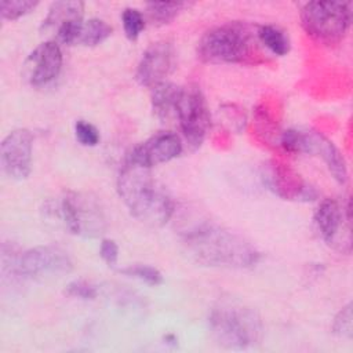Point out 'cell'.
<instances>
[{"mask_svg":"<svg viewBox=\"0 0 353 353\" xmlns=\"http://www.w3.org/2000/svg\"><path fill=\"white\" fill-rule=\"evenodd\" d=\"M259 43L273 55L283 57L290 51V39L284 30L273 25L258 26Z\"/></svg>","mask_w":353,"mask_h":353,"instance_id":"19","label":"cell"},{"mask_svg":"<svg viewBox=\"0 0 353 353\" xmlns=\"http://www.w3.org/2000/svg\"><path fill=\"white\" fill-rule=\"evenodd\" d=\"M314 223L321 239L328 245L350 252V245L342 236L343 232L350 234V230H345V225H350L349 203L343 207L335 199H324L314 212Z\"/></svg>","mask_w":353,"mask_h":353,"instance_id":"12","label":"cell"},{"mask_svg":"<svg viewBox=\"0 0 353 353\" xmlns=\"http://www.w3.org/2000/svg\"><path fill=\"white\" fill-rule=\"evenodd\" d=\"M117 192L131 215L145 225L163 226L174 214L172 197L152 176L150 168L128 159L117 176Z\"/></svg>","mask_w":353,"mask_h":353,"instance_id":"2","label":"cell"},{"mask_svg":"<svg viewBox=\"0 0 353 353\" xmlns=\"http://www.w3.org/2000/svg\"><path fill=\"white\" fill-rule=\"evenodd\" d=\"M183 245L196 262L205 266L244 269L259 261V252L248 240L212 223L189 229L183 236Z\"/></svg>","mask_w":353,"mask_h":353,"instance_id":"1","label":"cell"},{"mask_svg":"<svg viewBox=\"0 0 353 353\" xmlns=\"http://www.w3.org/2000/svg\"><path fill=\"white\" fill-rule=\"evenodd\" d=\"M62 68V51L54 40L39 44L25 59L22 73L33 87H41L58 77Z\"/></svg>","mask_w":353,"mask_h":353,"instance_id":"14","label":"cell"},{"mask_svg":"<svg viewBox=\"0 0 353 353\" xmlns=\"http://www.w3.org/2000/svg\"><path fill=\"white\" fill-rule=\"evenodd\" d=\"M33 135L26 128L11 131L1 142V165L4 172L17 181L26 179L32 171Z\"/></svg>","mask_w":353,"mask_h":353,"instance_id":"11","label":"cell"},{"mask_svg":"<svg viewBox=\"0 0 353 353\" xmlns=\"http://www.w3.org/2000/svg\"><path fill=\"white\" fill-rule=\"evenodd\" d=\"M121 22H123L124 33L130 40L138 39V36L145 28L143 15L137 8H125L121 14Z\"/></svg>","mask_w":353,"mask_h":353,"instance_id":"23","label":"cell"},{"mask_svg":"<svg viewBox=\"0 0 353 353\" xmlns=\"http://www.w3.org/2000/svg\"><path fill=\"white\" fill-rule=\"evenodd\" d=\"M74 134L77 141L84 146H95L99 142V132L97 127L85 120L76 121Z\"/></svg>","mask_w":353,"mask_h":353,"instance_id":"25","label":"cell"},{"mask_svg":"<svg viewBox=\"0 0 353 353\" xmlns=\"http://www.w3.org/2000/svg\"><path fill=\"white\" fill-rule=\"evenodd\" d=\"M182 152L181 138L171 131H159L135 146L128 154V160L152 168L178 157Z\"/></svg>","mask_w":353,"mask_h":353,"instance_id":"15","label":"cell"},{"mask_svg":"<svg viewBox=\"0 0 353 353\" xmlns=\"http://www.w3.org/2000/svg\"><path fill=\"white\" fill-rule=\"evenodd\" d=\"M99 255L101 258L106 262L108 266L114 268L119 259V245L116 244L114 240H109L105 239L101 243V248H99Z\"/></svg>","mask_w":353,"mask_h":353,"instance_id":"27","label":"cell"},{"mask_svg":"<svg viewBox=\"0 0 353 353\" xmlns=\"http://www.w3.org/2000/svg\"><path fill=\"white\" fill-rule=\"evenodd\" d=\"M179 85L163 81L152 88V109L157 119L161 121H170L174 119V110L179 95Z\"/></svg>","mask_w":353,"mask_h":353,"instance_id":"17","label":"cell"},{"mask_svg":"<svg viewBox=\"0 0 353 353\" xmlns=\"http://www.w3.org/2000/svg\"><path fill=\"white\" fill-rule=\"evenodd\" d=\"M37 1L32 0H1L0 12L3 19H18L37 7Z\"/></svg>","mask_w":353,"mask_h":353,"instance_id":"21","label":"cell"},{"mask_svg":"<svg viewBox=\"0 0 353 353\" xmlns=\"http://www.w3.org/2000/svg\"><path fill=\"white\" fill-rule=\"evenodd\" d=\"M83 11H84V4L81 1L76 0H62V1H55L51 4L47 17L43 19V23L40 26L41 33L50 34L55 33L65 25L83 19Z\"/></svg>","mask_w":353,"mask_h":353,"instance_id":"16","label":"cell"},{"mask_svg":"<svg viewBox=\"0 0 353 353\" xmlns=\"http://www.w3.org/2000/svg\"><path fill=\"white\" fill-rule=\"evenodd\" d=\"M69 254L57 245H37L22 252L17 259V274L21 277L61 276L72 270Z\"/></svg>","mask_w":353,"mask_h":353,"instance_id":"9","label":"cell"},{"mask_svg":"<svg viewBox=\"0 0 353 353\" xmlns=\"http://www.w3.org/2000/svg\"><path fill=\"white\" fill-rule=\"evenodd\" d=\"M47 211L76 236L98 237L108 226L101 203L90 193L66 192L59 201L51 203Z\"/></svg>","mask_w":353,"mask_h":353,"instance_id":"5","label":"cell"},{"mask_svg":"<svg viewBox=\"0 0 353 353\" xmlns=\"http://www.w3.org/2000/svg\"><path fill=\"white\" fill-rule=\"evenodd\" d=\"M279 145L290 153H307L321 157L339 183L347 181V168L342 153L323 134L313 130L302 131L291 128L280 135Z\"/></svg>","mask_w":353,"mask_h":353,"instance_id":"7","label":"cell"},{"mask_svg":"<svg viewBox=\"0 0 353 353\" xmlns=\"http://www.w3.org/2000/svg\"><path fill=\"white\" fill-rule=\"evenodd\" d=\"M258 26L243 21H232L207 30L197 44V57L204 63L265 62L261 50Z\"/></svg>","mask_w":353,"mask_h":353,"instance_id":"3","label":"cell"},{"mask_svg":"<svg viewBox=\"0 0 353 353\" xmlns=\"http://www.w3.org/2000/svg\"><path fill=\"white\" fill-rule=\"evenodd\" d=\"M352 21L350 3L309 1L301 10V23L313 39L325 43H339Z\"/></svg>","mask_w":353,"mask_h":353,"instance_id":"6","label":"cell"},{"mask_svg":"<svg viewBox=\"0 0 353 353\" xmlns=\"http://www.w3.org/2000/svg\"><path fill=\"white\" fill-rule=\"evenodd\" d=\"M210 332L226 349H247L262 341L263 324L258 312L244 303L221 302L210 313Z\"/></svg>","mask_w":353,"mask_h":353,"instance_id":"4","label":"cell"},{"mask_svg":"<svg viewBox=\"0 0 353 353\" xmlns=\"http://www.w3.org/2000/svg\"><path fill=\"white\" fill-rule=\"evenodd\" d=\"M110 34L112 26L109 23L99 18H91L88 21H83L76 39V44L94 47L105 41Z\"/></svg>","mask_w":353,"mask_h":353,"instance_id":"18","label":"cell"},{"mask_svg":"<svg viewBox=\"0 0 353 353\" xmlns=\"http://www.w3.org/2000/svg\"><path fill=\"white\" fill-rule=\"evenodd\" d=\"M66 294L73 296V298H79V299H84V301H91L95 299L98 295L97 287L85 280H74L70 281L66 285Z\"/></svg>","mask_w":353,"mask_h":353,"instance_id":"26","label":"cell"},{"mask_svg":"<svg viewBox=\"0 0 353 353\" xmlns=\"http://www.w3.org/2000/svg\"><path fill=\"white\" fill-rule=\"evenodd\" d=\"M176 68V52L171 43H153L142 55L135 79L141 85L154 87L168 77Z\"/></svg>","mask_w":353,"mask_h":353,"instance_id":"13","label":"cell"},{"mask_svg":"<svg viewBox=\"0 0 353 353\" xmlns=\"http://www.w3.org/2000/svg\"><path fill=\"white\" fill-rule=\"evenodd\" d=\"M186 3H148L146 12L156 25L170 23L186 7Z\"/></svg>","mask_w":353,"mask_h":353,"instance_id":"20","label":"cell"},{"mask_svg":"<svg viewBox=\"0 0 353 353\" xmlns=\"http://www.w3.org/2000/svg\"><path fill=\"white\" fill-rule=\"evenodd\" d=\"M174 119L192 149L201 146L210 128V112L205 98L197 85L181 87Z\"/></svg>","mask_w":353,"mask_h":353,"instance_id":"8","label":"cell"},{"mask_svg":"<svg viewBox=\"0 0 353 353\" xmlns=\"http://www.w3.org/2000/svg\"><path fill=\"white\" fill-rule=\"evenodd\" d=\"M262 181L272 193L284 200L307 203L319 196L314 186L283 163H266L262 168Z\"/></svg>","mask_w":353,"mask_h":353,"instance_id":"10","label":"cell"},{"mask_svg":"<svg viewBox=\"0 0 353 353\" xmlns=\"http://www.w3.org/2000/svg\"><path fill=\"white\" fill-rule=\"evenodd\" d=\"M332 332L342 338H352L353 334V320H352V303L343 306L334 319Z\"/></svg>","mask_w":353,"mask_h":353,"instance_id":"24","label":"cell"},{"mask_svg":"<svg viewBox=\"0 0 353 353\" xmlns=\"http://www.w3.org/2000/svg\"><path fill=\"white\" fill-rule=\"evenodd\" d=\"M119 272L125 276L145 281L150 285H159L163 283V274L160 273V270L149 265H130L127 268L119 269Z\"/></svg>","mask_w":353,"mask_h":353,"instance_id":"22","label":"cell"}]
</instances>
